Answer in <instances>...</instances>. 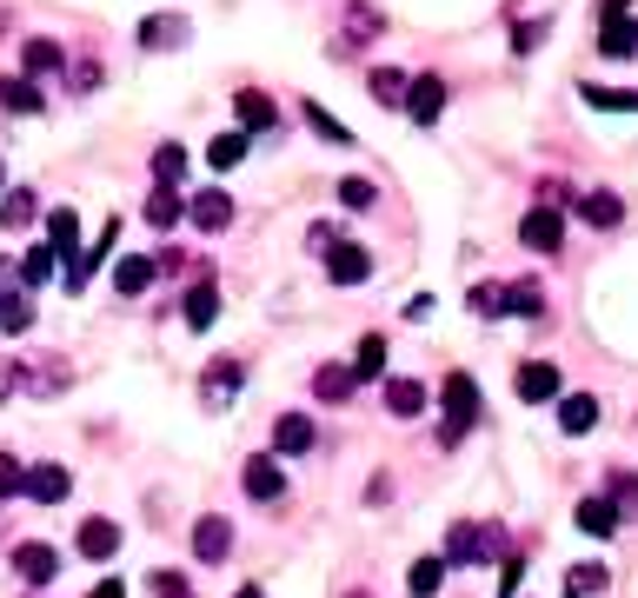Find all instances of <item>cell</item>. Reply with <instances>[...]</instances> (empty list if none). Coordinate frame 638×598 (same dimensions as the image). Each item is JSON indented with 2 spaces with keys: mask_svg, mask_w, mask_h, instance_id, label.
I'll list each match as a JSON object with an SVG mask.
<instances>
[{
  "mask_svg": "<svg viewBox=\"0 0 638 598\" xmlns=\"http://www.w3.org/2000/svg\"><path fill=\"white\" fill-rule=\"evenodd\" d=\"M406 113H413L419 126H433V120L446 113V80H439V73H419L413 93H406Z\"/></svg>",
  "mask_w": 638,
  "mask_h": 598,
  "instance_id": "obj_9",
  "label": "cell"
},
{
  "mask_svg": "<svg viewBox=\"0 0 638 598\" xmlns=\"http://www.w3.org/2000/svg\"><path fill=\"white\" fill-rule=\"evenodd\" d=\"M33 213H40L33 186H7V200H0V226H7V233H20V226H27Z\"/></svg>",
  "mask_w": 638,
  "mask_h": 598,
  "instance_id": "obj_29",
  "label": "cell"
},
{
  "mask_svg": "<svg viewBox=\"0 0 638 598\" xmlns=\"http://www.w3.org/2000/svg\"><path fill=\"white\" fill-rule=\"evenodd\" d=\"M180 313H186V326H193V333H206V326L220 320V286H213V280H200V286L186 293V306H180Z\"/></svg>",
  "mask_w": 638,
  "mask_h": 598,
  "instance_id": "obj_18",
  "label": "cell"
},
{
  "mask_svg": "<svg viewBox=\"0 0 638 598\" xmlns=\"http://www.w3.org/2000/svg\"><path fill=\"white\" fill-rule=\"evenodd\" d=\"M73 546H80V559H113L120 553V526L113 519H80Z\"/></svg>",
  "mask_w": 638,
  "mask_h": 598,
  "instance_id": "obj_14",
  "label": "cell"
},
{
  "mask_svg": "<svg viewBox=\"0 0 638 598\" xmlns=\"http://www.w3.org/2000/svg\"><path fill=\"white\" fill-rule=\"evenodd\" d=\"M353 373H359V379H379V373H386V339H379V333H366V339H359Z\"/></svg>",
  "mask_w": 638,
  "mask_h": 598,
  "instance_id": "obj_35",
  "label": "cell"
},
{
  "mask_svg": "<svg viewBox=\"0 0 638 598\" xmlns=\"http://www.w3.org/2000/svg\"><path fill=\"white\" fill-rule=\"evenodd\" d=\"M579 220H586V226H619V220H626V200L599 186V193H586V200H579Z\"/></svg>",
  "mask_w": 638,
  "mask_h": 598,
  "instance_id": "obj_24",
  "label": "cell"
},
{
  "mask_svg": "<svg viewBox=\"0 0 638 598\" xmlns=\"http://www.w3.org/2000/svg\"><path fill=\"white\" fill-rule=\"evenodd\" d=\"M180 40H186V20H180V13H153V20H140V47H153V53H160V47H180Z\"/></svg>",
  "mask_w": 638,
  "mask_h": 598,
  "instance_id": "obj_23",
  "label": "cell"
},
{
  "mask_svg": "<svg viewBox=\"0 0 638 598\" xmlns=\"http://www.w3.org/2000/svg\"><path fill=\"white\" fill-rule=\"evenodd\" d=\"M67 80H73V93H93V87H100V60H73Z\"/></svg>",
  "mask_w": 638,
  "mask_h": 598,
  "instance_id": "obj_45",
  "label": "cell"
},
{
  "mask_svg": "<svg viewBox=\"0 0 638 598\" xmlns=\"http://www.w3.org/2000/svg\"><path fill=\"white\" fill-rule=\"evenodd\" d=\"M519 240H526L533 253H559V246H566V220H559V206H533V213L519 220Z\"/></svg>",
  "mask_w": 638,
  "mask_h": 598,
  "instance_id": "obj_3",
  "label": "cell"
},
{
  "mask_svg": "<svg viewBox=\"0 0 638 598\" xmlns=\"http://www.w3.org/2000/svg\"><path fill=\"white\" fill-rule=\"evenodd\" d=\"M153 598H193V586L180 572H153Z\"/></svg>",
  "mask_w": 638,
  "mask_h": 598,
  "instance_id": "obj_48",
  "label": "cell"
},
{
  "mask_svg": "<svg viewBox=\"0 0 638 598\" xmlns=\"http://www.w3.org/2000/svg\"><path fill=\"white\" fill-rule=\"evenodd\" d=\"M539 40H546V20H526V27H519V33H513V47H519V53H533V47H539Z\"/></svg>",
  "mask_w": 638,
  "mask_h": 598,
  "instance_id": "obj_49",
  "label": "cell"
},
{
  "mask_svg": "<svg viewBox=\"0 0 638 598\" xmlns=\"http://www.w3.org/2000/svg\"><path fill=\"white\" fill-rule=\"evenodd\" d=\"M180 220H186V200H180L173 186L146 193V226H160V233H166V226H180Z\"/></svg>",
  "mask_w": 638,
  "mask_h": 598,
  "instance_id": "obj_28",
  "label": "cell"
},
{
  "mask_svg": "<svg viewBox=\"0 0 638 598\" xmlns=\"http://www.w3.org/2000/svg\"><path fill=\"white\" fill-rule=\"evenodd\" d=\"M233 598H260V586H240V592H233Z\"/></svg>",
  "mask_w": 638,
  "mask_h": 598,
  "instance_id": "obj_54",
  "label": "cell"
},
{
  "mask_svg": "<svg viewBox=\"0 0 638 598\" xmlns=\"http://www.w3.org/2000/svg\"><path fill=\"white\" fill-rule=\"evenodd\" d=\"M559 426H566L573 439L593 433V426H599V399H593V393H566V399H559Z\"/></svg>",
  "mask_w": 638,
  "mask_h": 598,
  "instance_id": "obj_20",
  "label": "cell"
},
{
  "mask_svg": "<svg viewBox=\"0 0 638 598\" xmlns=\"http://www.w3.org/2000/svg\"><path fill=\"white\" fill-rule=\"evenodd\" d=\"M619 519H626V513H619L612 499H579V533H593V539H612V533H619Z\"/></svg>",
  "mask_w": 638,
  "mask_h": 598,
  "instance_id": "obj_21",
  "label": "cell"
},
{
  "mask_svg": "<svg viewBox=\"0 0 638 598\" xmlns=\"http://www.w3.org/2000/svg\"><path fill=\"white\" fill-rule=\"evenodd\" d=\"M593 107H612V113H638V93H612V87H586Z\"/></svg>",
  "mask_w": 638,
  "mask_h": 598,
  "instance_id": "obj_41",
  "label": "cell"
},
{
  "mask_svg": "<svg viewBox=\"0 0 638 598\" xmlns=\"http://www.w3.org/2000/svg\"><path fill=\"white\" fill-rule=\"evenodd\" d=\"M353 386H359V373H353V366H320V373H313V393H320L326 406L353 399Z\"/></svg>",
  "mask_w": 638,
  "mask_h": 598,
  "instance_id": "obj_26",
  "label": "cell"
},
{
  "mask_svg": "<svg viewBox=\"0 0 638 598\" xmlns=\"http://www.w3.org/2000/svg\"><path fill=\"white\" fill-rule=\"evenodd\" d=\"M612 506L638 513V479H632V473H612Z\"/></svg>",
  "mask_w": 638,
  "mask_h": 598,
  "instance_id": "obj_46",
  "label": "cell"
},
{
  "mask_svg": "<svg viewBox=\"0 0 638 598\" xmlns=\"http://www.w3.org/2000/svg\"><path fill=\"white\" fill-rule=\"evenodd\" d=\"M193 226L200 233H220V226H233V193H220V186H206V193H193Z\"/></svg>",
  "mask_w": 638,
  "mask_h": 598,
  "instance_id": "obj_12",
  "label": "cell"
},
{
  "mask_svg": "<svg viewBox=\"0 0 638 598\" xmlns=\"http://www.w3.org/2000/svg\"><path fill=\"white\" fill-rule=\"evenodd\" d=\"M386 413L393 419H419L426 413V386L419 379H386Z\"/></svg>",
  "mask_w": 638,
  "mask_h": 598,
  "instance_id": "obj_19",
  "label": "cell"
},
{
  "mask_svg": "<svg viewBox=\"0 0 638 598\" xmlns=\"http://www.w3.org/2000/svg\"><path fill=\"white\" fill-rule=\"evenodd\" d=\"M599 53H606V60H626V53H638V20H632V13H612V20L599 27Z\"/></svg>",
  "mask_w": 638,
  "mask_h": 598,
  "instance_id": "obj_15",
  "label": "cell"
},
{
  "mask_svg": "<svg viewBox=\"0 0 638 598\" xmlns=\"http://www.w3.org/2000/svg\"><path fill=\"white\" fill-rule=\"evenodd\" d=\"M226 553H233V526H226L220 513H206V519L193 526V559H200V566H226Z\"/></svg>",
  "mask_w": 638,
  "mask_h": 598,
  "instance_id": "obj_5",
  "label": "cell"
},
{
  "mask_svg": "<svg viewBox=\"0 0 638 598\" xmlns=\"http://www.w3.org/2000/svg\"><path fill=\"white\" fill-rule=\"evenodd\" d=\"M599 13L612 20V13H632V0H599Z\"/></svg>",
  "mask_w": 638,
  "mask_h": 598,
  "instance_id": "obj_52",
  "label": "cell"
},
{
  "mask_svg": "<svg viewBox=\"0 0 638 598\" xmlns=\"http://www.w3.org/2000/svg\"><path fill=\"white\" fill-rule=\"evenodd\" d=\"M20 67H27V80L33 73H53L60 67V47L53 40H20Z\"/></svg>",
  "mask_w": 638,
  "mask_h": 598,
  "instance_id": "obj_33",
  "label": "cell"
},
{
  "mask_svg": "<svg viewBox=\"0 0 638 598\" xmlns=\"http://www.w3.org/2000/svg\"><path fill=\"white\" fill-rule=\"evenodd\" d=\"M493 546H486V533H473V526H453L446 533V566H473V559H486Z\"/></svg>",
  "mask_w": 638,
  "mask_h": 598,
  "instance_id": "obj_27",
  "label": "cell"
},
{
  "mask_svg": "<svg viewBox=\"0 0 638 598\" xmlns=\"http://www.w3.org/2000/svg\"><path fill=\"white\" fill-rule=\"evenodd\" d=\"M593 592H606V566H573L566 598H593Z\"/></svg>",
  "mask_w": 638,
  "mask_h": 598,
  "instance_id": "obj_39",
  "label": "cell"
},
{
  "mask_svg": "<svg viewBox=\"0 0 638 598\" xmlns=\"http://www.w3.org/2000/svg\"><path fill=\"white\" fill-rule=\"evenodd\" d=\"M47 246L67 253V260L80 253V213H73V206H53V213H47Z\"/></svg>",
  "mask_w": 638,
  "mask_h": 598,
  "instance_id": "obj_17",
  "label": "cell"
},
{
  "mask_svg": "<svg viewBox=\"0 0 638 598\" xmlns=\"http://www.w3.org/2000/svg\"><path fill=\"white\" fill-rule=\"evenodd\" d=\"M0 193H7V166H0Z\"/></svg>",
  "mask_w": 638,
  "mask_h": 598,
  "instance_id": "obj_55",
  "label": "cell"
},
{
  "mask_svg": "<svg viewBox=\"0 0 638 598\" xmlns=\"http://www.w3.org/2000/svg\"><path fill=\"white\" fill-rule=\"evenodd\" d=\"M506 313H519V320H546V300H539V286H533V280L506 286Z\"/></svg>",
  "mask_w": 638,
  "mask_h": 598,
  "instance_id": "obj_34",
  "label": "cell"
},
{
  "mask_svg": "<svg viewBox=\"0 0 638 598\" xmlns=\"http://www.w3.org/2000/svg\"><path fill=\"white\" fill-rule=\"evenodd\" d=\"M113 286H120L126 300H140V293L153 286V260H146V253H126V260L113 266Z\"/></svg>",
  "mask_w": 638,
  "mask_h": 598,
  "instance_id": "obj_25",
  "label": "cell"
},
{
  "mask_svg": "<svg viewBox=\"0 0 638 598\" xmlns=\"http://www.w3.org/2000/svg\"><path fill=\"white\" fill-rule=\"evenodd\" d=\"M240 486H246V499H260V506H273V499H286V473H280V459H246V473H240Z\"/></svg>",
  "mask_w": 638,
  "mask_h": 598,
  "instance_id": "obj_7",
  "label": "cell"
},
{
  "mask_svg": "<svg viewBox=\"0 0 638 598\" xmlns=\"http://www.w3.org/2000/svg\"><path fill=\"white\" fill-rule=\"evenodd\" d=\"M7 393H13V373H7V366H0V399H7Z\"/></svg>",
  "mask_w": 638,
  "mask_h": 598,
  "instance_id": "obj_53",
  "label": "cell"
},
{
  "mask_svg": "<svg viewBox=\"0 0 638 598\" xmlns=\"http://www.w3.org/2000/svg\"><path fill=\"white\" fill-rule=\"evenodd\" d=\"M0 326H7V333H27V326H33V300H7V306H0Z\"/></svg>",
  "mask_w": 638,
  "mask_h": 598,
  "instance_id": "obj_44",
  "label": "cell"
},
{
  "mask_svg": "<svg viewBox=\"0 0 638 598\" xmlns=\"http://www.w3.org/2000/svg\"><path fill=\"white\" fill-rule=\"evenodd\" d=\"M180 173H186V146H180V140H166V146L153 153V180H160V186H173Z\"/></svg>",
  "mask_w": 638,
  "mask_h": 598,
  "instance_id": "obj_36",
  "label": "cell"
},
{
  "mask_svg": "<svg viewBox=\"0 0 638 598\" xmlns=\"http://www.w3.org/2000/svg\"><path fill=\"white\" fill-rule=\"evenodd\" d=\"M53 260H60L53 246H33V253L20 260V280H27V286H47V273H53Z\"/></svg>",
  "mask_w": 638,
  "mask_h": 598,
  "instance_id": "obj_40",
  "label": "cell"
},
{
  "mask_svg": "<svg viewBox=\"0 0 638 598\" xmlns=\"http://www.w3.org/2000/svg\"><path fill=\"white\" fill-rule=\"evenodd\" d=\"M273 453H280V459L313 453V419H306V413H280V419H273Z\"/></svg>",
  "mask_w": 638,
  "mask_h": 598,
  "instance_id": "obj_10",
  "label": "cell"
},
{
  "mask_svg": "<svg viewBox=\"0 0 638 598\" xmlns=\"http://www.w3.org/2000/svg\"><path fill=\"white\" fill-rule=\"evenodd\" d=\"M519 579H526V566H519V559H506V566H499V598L519 592Z\"/></svg>",
  "mask_w": 638,
  "mask_h": 598,
  "instance_id": "obj_50",
  "label": "cell"
},
{
  "mask_svg": "<svg viewBox=\"0 0 638 598\" xmlns=\"http://www.w3.org/2000/svg\"><path fill=\"white\" fill-rule=\"evenodd\" d=\"M439 399H446V433H439V439H446V446H459V439H466V426L479 419V386H473V373H453Z\"/></svg>",
  "mask_w": 638,
  "mask_h": 598,
  "instance_id": "obj_1",
  "label": "cell"
},
{
  "mask_svg": "<svg viewBox=\"0 0 638 598\" xmlns=\"http://www.w3.org/2000/svg\"><path fill=\"white\" fill-rule=\"evenodd\" d=\"M87 598H126V586H120V579H100V586H93Z\"/></svg>",
  "mask_w": 638,
  "mask_h": 598,
  "instance_id": "obj_51",
  "label": "cell"
},
{
  "mask_svg": "<svg viewBox=\"0 0 638 598\" xmlns=\"http://www.w3.org/2000/svg\"><path fill=\"white\" fill-rule=\"evenodd\" d=\"M473 313H479V320H499V313H506V286H479V293H473Z\"/></svg>",
  "mask_w": 638,
  "mask_h": 598,
  "instance_id": "obj_43",
  "label": "cell"
},
{
  "mask_svg": "<svg viewBox=\"0 0 638 598\" xmlns=\"http://www.w3.org/2000/svg\"><path fill=\"white\" fill-rule=\"evenodd\" d=\"M13 386H27L33 399H53V393L73 386V366H67V359H20V366H13Z\"/></svg>",
  "mask_w": 638,
  "mask_h": 598,
  "instance_id": "obj_2",
  "label": "cell"
},
{
  "mask_svg": "<svg viewBox=\"0 0 638 598\" xmlns=\"http://www.w3.org/2000/svg\"><path fill=\"white\" fill-rule=\"evenodd\" d=\"M366 87H373V100H379V107H406V93H413V80H406V73H393V67H379Z\"/></svg>",
  "mask_w": 638,
  "mask_h": 598,
  "instance_id": "obj_30",
  "label": "cell"
},
{
  "mask_svg": "<svg viewBox=\"0 0 638 598\" xmlns=\"http://www.w3.org/2000/svg\"><path fill=\"white\" fill-rule=\"evenodd\" d=\"M326 273H333V286H359V280L373 273V253L353 246V240H333V246H326Z\"/></svg>",
  "mask_w": 638,
  "mask_h": 598,
  "instance_id": "obj_4",
  "label": "cell"
},
{
  "mask_svg": "<svg viewBox=\"0 0 638 598\" xmlns=\"http://www.w3.org/2000/svg\"><path fill=\"white\" fill-rule=\"evenodd\" d=\"M379 27H386V13H379V7H366V0H353V7H346V47L379 40Z\"/></svg>",
  "mask_w": 638,
  "mask_h": 598,
  "instance_id": "obj_22",
  "label": "cell"
},
{
  "mask_svg": "<svg viewBox=\"0 0 638 598\" xmlns=\"http://www.w3.org/2000/svg\"><path fill=\"white\" fill-rule=\"evenodd\" d=\"M13 493H27V466L0 459V499H13Z\"/></svg>",
  "mask_w": 638,
  "mask_h": 598,
  "instance_id": "obj_47",
  "label": "cell"
},
{
  "mask_svg": "<svg viewBox=\"0 0 638 598\" xmlns=\"http://www.w3.org/2000/svg\"><path fill=\"white\" fill-rule=\"evenodd\" d=\"M340 206L366 213V206H373V180H340Z\"/></svg>",
  "mask_w": 638,
  "mask_h": 598,
  "instance_id": "obj_42",
  "label": "cell"
},
{
  "mask_svg": "<svg viewBox=\"0 0 638 598\" xmlns=\"http://www.w3.org/2000/svg\"><path fill=\"white\" fill-rule=\"evenodd\" d=\"M300 113H306V126H313V133H320V140H326V146H353V133H346V126H340V120H333V113H326V107H320V100H306V107H300Z\"/></svg>",
  "mask_w": 638,
  "mask_h": 598,
  "instance_id": "obj_32",
  "label": "cell"
},
{
  "mask_svg": "<svg viewBox=\"0 0 638 598\" xmlns=\"http://www.w3.org/2000/svg\"><path fill=\"white\" fill-rule=\"evenodd\" d=\"M0 107L7 113H40V87L20 73V80H0Z\"/></svg>",
  "mask_w": 638,
  "mask_h": 598,
  "instance_id": "obj_31",
  "label": "cell"
},
{
  "mask_svg": "<svg viewBox=\"0 0 638 598\" xmlns=\"http://www.w3.org/2000/svg\"><path fill=\"white\" fill-rule=\"evenodd\" d=\"M67 493H73L67 466H33V473H27V499H40V506H60Z\"/></svg>",
  "mask_w": 638,
  "mask_h": 598,
  "instance_id": "obj_16",
  "label": "cell"
},
{
  "mask_svg": "<svg viewBox=\"0 0 638 598\" xmlns=\"http://www.w3.org/2000/svg\"><path fill=\"white\" fill-rule=\"evenodd\" d=\"M439 586H446V559H419L413 566V598H433Z\"/></svg>",
  "mask_w": 638,
  "mask_h": 598,
  "instance_id": "obj_38",
  "label": "cell"
},
{
  "mask_svg": "<svg viewBox=\"0 0 638 598\" xmlns=\"http://www.w3.org/2000/svg\"><path fill=\"white\" fill-rule=\"evenodd\" d=\"M13 572H20L27 586H53L60 553H53V546H40V539H27V546H13Z\"/></svg>",
  "mask_w": 638,
  "mask_h": 598,
  "instance_id": "obj_8",
  "label": "cell"
},
{
  "mask_svg": "<svg viewBox=\"0 0 638 598\" xmlns=\"http://www.w3.org/2000/svg\"><path fill=\"white\" fill-rule=\"evenodd\" d=\"M233 113H240V126H246V133H266V126H280V107H273L260 87H240V93H233Z\"/></svg>",
  "mask_w": 638,
  "mask_h": 598,
  "instance_id": "obj_11",
  "label": "cell"
},
{
  "mask_svg": "<svg viewBox=\"0 0 638 598\" xmlns=\"http://www.w3.org/2000/svg\"><path fill=\"white\" fill-rule=\"evenodd\" d=\"M519 399L526 406H553L559 399V366L553 359H526L519 366Z\"/></svg>",
  "mask_w": 638,
  "mask_h": 598,
  "instance_id": "obj_6",
  "label": "cell"
},
{
  "mask_svg": "<svg viewBox=\"0 0 638 598\" xmlns=\"http://www.w3.org/2000/svg\"><path fill=\"white\" fill-rule=\"evenodd\" d=\"M240 386H246V366H240V359H213V366H206V379H200L206 406H226Z\"/></svg>",
  "mask_w": 638,
  "mask_h": 598,
  "instance_id": "obj_13",
  "label": "cell"
},
{
  "mask_svg": "<svg viewBox=\"0 0 638 598\" xmlns=\"http://www.w3.org/2000/svg\"><path fill=\"white\" fill-rule=\"evenodd\" d=\"M206 160H213L220 173H226V166H240V160H246V133H220V140L206 146Z\"/></svg>",
  "mask_w": 638,
  "mask_h": 598,
  "instance_id": "obj_37",
  "label": "cell"
}]
</instances>
